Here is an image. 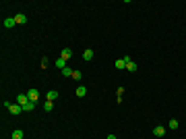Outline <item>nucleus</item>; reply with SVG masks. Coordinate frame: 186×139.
I'll return each mask as SVG.
<instances>
[{
  "label": "nucleus",
  "mask_w": 186,
  "mask_h": 139,
  "mask_svg": "<svg viewBox=\"0 0 186 139\" xmlns=\"http://www.w3.org/2000/svg\"><path fill=\"white\" fill-rule=\"evenodd\" d=\"M4 106L11 110V114H21V112H23V106H21V104H11V102H4Z\"/></svg>",
  "instance_id": "nucleus-1"
},
{
  "label": "nucleus",
  "mask_w": 186,
  "mask_h": 139,
  "mask_svg": "<svg viewBox=\"0 0 186 139\" xmlns=\"http://www.w3.org/2000/svg\"><path fill=\"white\" fill-rule=\"evenodd\" d=\"M27 102H31V100H29V96H27V93H19V96H17V104H21V106H25V104H27Z\"/></svg>",
  "instance_id": "nucleus-2"
},
{
  "label": "nucleus",
  "mask_w": 186,
  "mask_h": 139,
  "mask_svg": "<svg viewBox=\"0 0 186 139\" xmlns=\"http://www.w3.org/2000/svg\"><path fill=\"white\" fill-rule=\"evenodd\" d=\"M27 96H29V100H31L33 104L39 100V92H37V89H29V92H27Z\"/></svg>",
  "instance_id": "nucleus-3"
},
{
  "label": "nucleus",
  "mask_w": 186,
  "mask_h": 139,
  "mask_svg": "<svg viewBox=\"0 0 186 139\" xmlns=\"http://www.w3.org/2000/svg\"><path fill=\"white\" fill-rule=\"evenodd\" d=\"M114 64H116V69H118V71L126 69V58H124V56H122V58H118V60L114 62Z\"/></svg>",
  "instance_id": "nucleus-4"
},
{
  "label": "nucleus",
  "mask_w": 186,
  "mask_h": 139,
  "mask_svg": "<svg viewBox=\"0 0 186 139\" xmlns=\"http://www.w3.org/2000/svg\"><path fill=\"white\" fill-rule=\"evenodd\" d=\"M15 21H17V25H25L27 23V17H25L23 12H19V15H15Z\"/></svg>",
  "instance_id": "nucleus-5"
},
{
  "label": "nucleus",
  "mask_w": 186,
  "mask_h": 139,
  "mask_svg": "<svg viewBox=\"0 0 186 139\" xmlns=\"http://www.w3.org/2000/svg\"><path fill=\"white\" fill-rule=\"evenodd\" d=\"M60 58L70 60V58H72V50H70V48H64V50H62V54H60Z\"/></svg>",
  "instance_id": "nucleus-6"
},
{
  "label": "nucleus",
  "mask_w": 186,
  "mask_h": 139,
  "mask_svg": "<svg viewBox=\"0 0 186 139\" xmlns=\"http://www.w3.org/2000/svg\"><path fill=\"white\" fill-rule=\"evenodd\" d=\"M15 25H17L15 17H8V19H4V27H6V29H11V27H15Z\"/></svg>",
  "instance_id": "nucleus-7"
},
{
  "label": "nucleus",
  "mask_w": 186,
  "mask_h": 139,
  "mask_svg": "<svg viewBox=\"0 0 186 139\" xmlns=\"http://www.w3.org/2000/svg\"><path fill=\"white\" fill-rule=\"evenodd\" d=\"M153 133H155V137H163V135H165V129H163L161 125H159V127H155V129H153Z\"/></svg>",
  "instance_id": "nucleus-8"
},
{
  "label": "nucleus",
  "mask_w": 186,
  "mask_h": 139,
  "mask_svg": "<svg viewBox=\"0 0 186 139\" xmlns=\"http://www.w3.org/2000/svg\"><path fill=\"white\" fill-rule=\"evenodd\" d=\"M46 100H50V102H54V100H58V92L56 89H52V92H48V98Z\"/></svg>",
  "instance_id": "nucleus-9"
},
{
  "label": "nucleus",
  "mask_w": 186,
  "mask_h": 139,
  "mask_svg": "<svg viewBox=\"0 0 186 139\" xmlns=\"http://www.w3.org/2000/svg\"><path fill=\"white\" fill-rule=\"evenodd\" d=\"M54 64H56V69H66V60H64V58H58Z\"/></svg>",
  "instance_id": "nucleus-10"
},
{
  "label": "nucleus",
  "mask_w": 186,
  "mask_h": 139,
  "mask_svg": "<svg viewBox=\"0 0 186 139\" xmlns=\"http://www.w3.org/2000/svg\"><path fill=\"white\" fill-rule=\"evenodd\" d=\"M85 93H87V87H85V85H79V87H77V96H79V98H83Z\"/></svg>",
  "instance_id": "nucleus-11"
},
{
  "label": "nucleus",
  "mask_w": 186,
  "mask_h": 139,
  "mask_svg": "<svg viewBox=\"0 0 186 139\" xmlns=\"http://www.w3.org/2000/svg\"><path fill=\"white\" fill-rule=\"evenodd\" d=\"M52 108H54V102L46 100V102H44V110H46V112H52Z\"/></svg>",
  "instance_id": "nucleus-12"
},
{
  "label": "nucleus",
  "mask_w": 186,
  "mask_h": 139,
  "mask_svg": "<svg viewBox=\"0 0 186 139\" xmlns=\"http://www.w3.org/2000/svg\"><path fill=\"white\" fill-rule=\"evenodd\" d=\"M12 139H23V131H21V129H15V131H12Z\"/></svg>",
  "instance_id": "nucleus-13"
},
{
  "label": "nucleus",
  "mask_w": 186,
  "mask_h": 139,
  "mask_svg": "<svg viewBox=\"0 0 186 139\" xmlns=\"http://www.w3.org/2000/svg\"><path fill=\"white\" fill-rule=\"evenodd\" d=\"M83 58H85V60H93V50H85V52H83Z\"/></svg>",
  "instance_id": "nucleus-14"
},
{
  "label": "nucleus",
  "mask_w": 186,
  "mask_h": 139,
  "mask_svg": "<svg viewBox=\"0 0 186 139\" xmlns=\"http://www.w3.org/2000/svg\"><path fill=\"white\" fill-rule=\"evenodd\" d=\"M33 108H35V104H33V102H27V104L23 106V112H31Z\"/></svg>",
  "instance_id": "nucleus-15"
},
{
  "label": "nucleus",
  "mask_w": 186,
  "mask_h": 139,
  "mask_svg": "<svg viewBox=\"0 0 186 139\" xmlns=\"http://www.w3.org/2000/svg\"><path fill=\"white\" fill-rule=\"evenodd\" d=\"M81 77H83V73H81V71H72V79H77V81H79Z\"/></svg>",
  "instance_id": "nucleus-16"
},
{
  "label": "nucleus",
  "mask_w": 186,
  "mask_h": 139,
  "mask_svg": "<svg viewBox=\"0 0 186 139\" xmlns=\"http://www.w3.org/2000/svg\"><path fill=\"white\" fill-rule=\"evenodd\" d=\"M62 75H64V77H72V71L66 67V69H62Z\"/></svg>",
  "instance_id": "nucleus-17"
},
{
  "label": "nucleus",
  "mask_w": 186,
  "mask_h": 139,
  "mask_svg": "<svg viewBox=\"0 0 186 139\" xmlns=\"http://www.w3.org/2000/svg\"><path fill=\"white\" fill-rule=\"evenodd\" d=\"M170 129H172V131H174V129H178V120H176V118H172V120H170Z\"/></svg>",
  "instance_id": "nucleus-18"
},
{
  "label": "nucleus",
  "mask_w": 186,
  "mask_h": 139,
  "mask_svg": "<svg viewBox=\"0 0 186 139\" xmlns=\"http://www.w3.org/2000/svg\"><path fill=\"white\" fill-rule=\"evenodd\" d=\"M48 64H50V60H48V58H42V67H44V69H46Z\"/></svg>",
  "instance_id": "nucleus-19"
},
{
  "label": "nucleus",
  "mask_w": 186,
  "mask_h": 139,
  "mask_svg": "<svg viewBox=\"0 0 186 139\" xmlns=\"http://www.w3.org/2000/svg\"><path fill=\"white\" fill-rule=\"evenodd\" d=\"M105 139H116V135H108V137H105Z\"/></svg>",
  "instance_id": "nucleus-20"
}]
</instances>
